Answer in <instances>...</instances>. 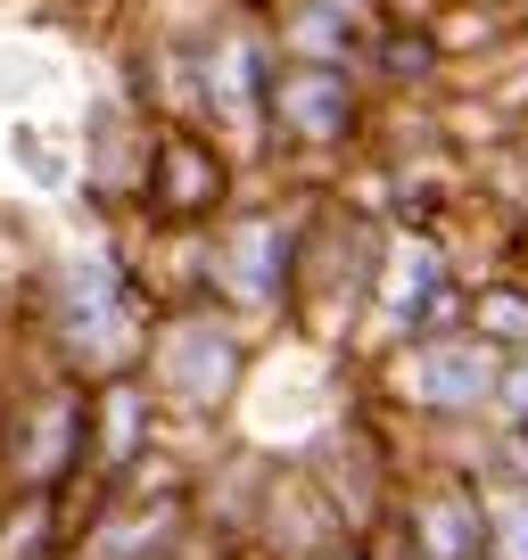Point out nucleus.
<instances>
[{
	"label": "nucleus",
	"mask_w": 528,
	"mask_h": 560,
	"mask_svg": "<svg viewBox=\"0 0 528 560\" xmlns=\"http://www.w3.org/2000/svg\"><path fill=\"white\" fill-rule=\"evenodd\" d=\"M182 560H215V544H198V552H182Z\"/></svg>",
	"instance_id": "obj_22"
},
{
	"label": "nucleus",
	"mask_w": 528,
	"mask_h": 560,
	"mask_svg": "<svg viewBox=\"0 0 528 560\" xmlns=\"http://www.w3.org/2000/svg\"><path fill=\"white\" fill-rule=\"evenodd\" d=\"M471 272H479V264L455 247V231L388 223L380 280H371V322H364V354L405 347V338H429V330H455L462 298H471ZM364 354H355V363H364Z\"/></svg>",
	"instance_id": "obj_9"
},
{
	"label": "nucleus",
	"mask_w": 528,
	"mask_h": 560,
	"mask_svg": "<svg viewBox=\"0 0 528 560\" xmlns=\"http://www.w3.org/2000/svg\"><path fill=\"white\" fill-rule=\"evenodd\" d=\"M248 158L207 124L158 116L149 132V165H141V198H133V223L124 231H215L231 207L248 198Z\"/></svg>",
	"instance_id": "obj_10"
},
{
	"label": "nucleus",
	"mask_w": 528,
	"mask_h": 560,
	"mask_svg": "<svg viewBox=\"0 0 528 560\" xmlns=\"http://www.w3.org/2000/svg\"><path fill=\"white\" fill-rule=\"evenodd\" d=\"M380 247H388V214L371 207L355 182H322L314 223H306V264H298V322H289L298 347L331 354V363H355V354H364Z\"/></svg>",
	"instance_id": "obj_6"
},
{
	"label": "nucleus",
	"mask_w": 528,
	"mask_h": 560,
	"mask_svg": "<svg viewBox=\"0 0 528 560\" xmlns=\"http://www.w3.org/2000/svg\"><path fill=\"white\" fill-rule=\"evenodd\" d=\"M355 387L413 438V454H455L462 438H479L495 420L504 347H487L471 322H455V330H429V338L364 354V363H355Z\"/></svg>",
	"instance_id": "obj_3"
},
{
	"label": "nucleus",
	"mask_w": 528,
	"mask_h": 560,
	"mask_svg": "<svg viewBox=\"0 0 528 560\" xmlns=\"http://www.w3.org/2000/svg\"><path fill=\"white\" fill-rule=\"evenodd\" d=\"M264 34L282 58H314V67H364L371 34L388 25L397 0H256Z\"/></svg>",
	"instance_id": "obj_14"
},
{
	"label": "nucleus",
	"mask_w": 528,
	"mask_h": 560,
	"mask_svg": "<svg viewBox=\"0 0 528 560\" xmlns=\"http://www.w3.org/2000/svg\"><path fill=\"white\" fill-rule=\"evenodd\" d=\"M198 454L174 445L124 487L74 494V560H182L198 552Z\"/></svg>",
	"instance_id": "obj_8"
},
{
	"label": "nucleus",
	"mask_w": 528,
	"mask_h": 560,
	"mask_svg": "<svg viewBox=\"0 0 528 560\" xmlns=\"http://www.w3.org/2000/svg\"><path fill=\"white\" fill-rule=\"evenodd\" d=\"M9 314H18V305H9V298H0V322H9Z\"/></svg>",
	"instance_id": "obj_23"
},
{
	"label": "nucleus",
	"mask_w": 528,
	"mask_h": 560,
	"mask_svg": "<svg viewBox=\"0 0 528 560\" xmlns=\"http://www.w3.org/2000/svg\"><path fill=\"white\" fill-rule=\"evenodd\" d=\"M91 454V380L25 354L0 380V494H74Z\"/></svg>",
	"instance_id": "obj_7"
},
{
	"label": "nucleus",
	"mask_w": 528,
	"mask_h": 560,
	"mask_svg": "<svg viewBox=\"0 0 528 560\" xmlns=\"http://www.w3.org/2000/svg\"><path fill=\"white\" fill-rule=\"evenodd\" d=\"M397 527L413 536L422 560H479L487 552V487L471 478V462L422 454L397 494Z\"/></svg>",
	"instance_id": "obj_12"
},
{
	"label": "nucleus",
	"mask_w": 528,
	"mask_h": 560,
	"mask_svg": "<svg viewBox=\"0 0 528 560\" xmlns=\"http://www.w3.org/2000/svg\"><path fill=\"white\" fill-rule=\"evenodd\" d=\"M0 560H74V494H0Z\"/></svg>",
	"instance_id": "obj_16"
},
{
	"label": "nucleus",
	"mask_w": 528,
	"mask_h": 560,
	"mask_svg": "<svg viewBox=\"0 0 528 560\" xmlns=\"http://www.w3.org/2000/svg\"><path fill=\"white\" fill-rule=\"evenodd\" d=\"M487 429H512V438H528V347L504 354V387H495V420Z\"/></svg>",
	"instance_id": "obj_18"
},
{
	"label": "nucleus",
	"mask_w": 528,
	"mask_h": 560,
	"mask_svg": "<svg viewBox=\"0 0 528 560\" xmlns=\"http://www.w3.org/2000/svg\"><path fill=\"white\" fill-rule=\"evenodd\" d=\"M215 560H273V552H256V544H231V552H215Z\"/></svg>",
	"instance_id": "obj_21"
},
{
	"label": "nucleus",
	"mask_w": 528,
	"mask_h": 560,
	"mask_svg": "<svg viewBox=\"0 0 528 560\" xmlns=\"http://www.w3.org/2000/svg\"><path fill=\"white\" fill-rule=\"evenodd\" d=\"M264 347L273 338L248 330L223 298H165L158 322H149V354H141V380L158 387L165 420H174V438L191 454L231 438V420H240L248 387L264 371Z\"/></svg>",
	"instance_id": "obj_2"
},
{
	"label": "nucleus",
	"mask_w": 528,
	"mask_h": 560,
	"mask_svg": "<svg viewBox=\"0 0 528 560\" xmlns=\"http://www.w3.org/2000/svg\"><path fill=\"white\" fill-rule=\"evenodd\" d=\"M446 74H455V42H446L438 9H405L397 0L364 50V83L380 91V107H413V100H438Z\"/></svg>",
	"instance_id": "obj_13"
},
{
	"label": "nucleus",
	"mask_w": 528,
	"mask_h": 560,
	"mask_svg": "<svg viewBox=\"0 0 528 560\" xmlns=\"http://www.w3.org/2000/svg\"><path fill=\"white\" fill-rule=\"evenodd\" d=\"M462 322H471L487 347H504V354L528 347V247L479 264V272H471V298H462Z\"/></svg>",
	"instance_id": "obj_15"
},
{
	"label": "nucleus",
	"mask_w": 528,
	"mask_h": 560,
	"mask_svg": "<svg viewBox=\"0 0 528 560\" xmlns=\"http://www.w3.org/2000/svg\"><path fill=\"white\" fill-rule=\"evenodd\" d=\"M314 560H364V536H331V544H322Z\"/></svg>",
	"instance_id": "obj_20"
},
{
	"label": "nucleus",
	"mask_w": 528,
	"mask_h": 560,
	"mask_svg": "<svg viewBox=\"0 0 528 560\" xmlns=\"http://www.w3.org/2000/svg\"><path fill=\"white\" fill-rule=\"evenodd\" d=\"M322 182H248V198L207 231V298H223L248 330L289 338L298 322V264Z\"/></svg>",
	"instance_id": "obj_4"
},
{
	"label": "nucleus",
	"mask_w": 528,
	"mask_h": 560,
	"mask_svg": "<svg viewBox=\"0 0 528 560\" xmlns=\"http://www.w3.org/2000/svg\"><path fill=\"white\" fill-rule=\"evenodd\" d=\"M174 420H165L158 387L141 371H116V380H91V454H83V487H124V478H141L149 462L174 454Z\"/></svg>",
	"instance_id": "obj_11"
},
{
	"label": "nucleus",
	"mask_w": 528,
	"mask_h": 560,
	"mask_svg": "<svg viewBox=\"0 0 528 560\" xmlns=\"http://www.w3.org/2000/svg\"><path fill=\"white\" fill-rule=\"evenodd\" d=\"M479 560H487V552H479Z\"/></svg>",
	"instance_id": "obj_24"
},
{
	"label": "nucleus",
	"mask_w": 528,
	"mask_h": 560,
	"mask_svg": "<svg viewBox=\"0 0 528 560\" xmlns=\"http://www.w3.org/2000/svg\"><path fill=\"white\" fill-rule=\"evenodd\" d=\"M487 487V560H528V478H479Z\"/></svg>",
	"instance_id": "obj_17"
},
{
	"label": "nucleus",
	"mask_w": 528,
	"mask_h": 560,
	"mask_svg": "<svg viewBox=\"0 0 528 560\" xmlns=\"http://www.w3.org/2000/svg\"><path fill=\"white\" fill-rule=\"evenodd\" d=\"M504 207H512V231H520V247H528V158H520V174H512Z\"/></svg>",
	"instance_id": "obj_19"
},
{
	"label": "nucleus",
	"mask_w": 528,
	"mask_h": 560,
	"mask_svg": "<svg viewBox=\"0 0 528 560\" xmlns=\"http://www.w3.org/2000/svg\"><path fill=\"white\" fill-rule=\"evenodd\" d=\"M380 91L364 67H314L282 58L273 67V107H264V174L256 182H347L364 174L380 140Z\"/></svg>",
	"instance_id": "obj_5"
},
{
	"label": "nucleus",
	"mask_w": 528,
	"mask_h": 560,
	"mask_svg": "<svg viewBox=\"0 0 528 560\" xmlns=\"http://www.w3.org/2000/svg\"><path fill=\"white\" fill-rule=\"evenodd\" d=\"M149 322H158V298H149V280H141L133 231L100 223V214H83V231L42 247L34 280H25V298H18L25 354L74 371V380L141 371Z\"/></svg>",
	"instance_id": "obj_1"
}]
</instances>
